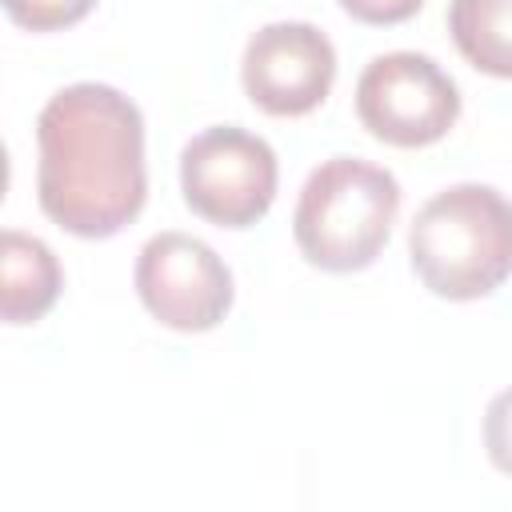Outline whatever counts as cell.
I'll list each match as a JSON object with an SVG mask.
<instances>
[{
	"label": "cell",
	"mask_w": 512,
	"mask_h": 512,
	"mask_svg": "<svg viewBox=\"0 0 512 512\" xmlns=\"http://www.w3.org/2000/svg\"><path fill=\"white\" fill-rule=\"evenodd\" d=\"M36 196L48 220L84 240L116 236L148 196L144 116L112 84H68L36 116Z\"/></svg>",
	"instance_id": "1"
},
{
	"label": "cell",
	"mask_w": 512,
	"mask_h": 512,
	"mask_svg": "<svg viewBox=\"0 0 512 512\" xmlns=\"http://www.w3.org/2000/svg\"><path fill=\"white\" fill-rule=\"evenodd\" d=\"M408 256L428 292L480 300L512 276V200L492 184L436 192L408 228Z\"/></svg>",
	"instance_id": "2"
},
{
	"label": "cell",
	"mask_w": 512,
	"mask_h": 512,
	"mask_svg": "<svg viewBox=\"0 0 512 512\" xmlns=\"http://www.w3.org/2000/svg\"><path fill=\"white\" fill-rule=\"evenodd\" d=\"M396 212L400 184L388 168L332 156L308 172L292 212V236L308 264L324 272H360L388 244Z\"/></svg>",
	"instance_id": "3"
},
{
	"label": "cell",
	"mask_w": 512,
	"mask_h": 512,
	"mask_svg": "<svg viewBox=\"0 0 512 512\" xmlns=\"http://www.w3.org/2000/svg\"><path fill=\"white\" fill-rule=\"evenodd\" d=\"M180 188L196 216L220 228H248L272 208L276 152L236 124L204 128L180 152Z\"/></svg>",
	"instance_id": "4"
},
{
	"label": "cell",
	"mask_w": 512,
	"mask_h": 512,
	"mask_svg": "<svg viewBox=\"0 0 512 512\" xmlns=\"http://www.w3.org/2000/svg\"><path fill=\"white\" fill-rule=\"evenodd\" d=\"M356 116L384 144L424 148L456 124L460 88L424 52H384L356 80Z\"/></svg>",
	"instance_id": "5"
},
{
	"label": "cell",
	"mask_w": 512,
	"mask_h": 512,
	"mask_svg": "<svg viewBox=\"0 0 512 512\" xmlns=\"http://www.w3.org/2000/svg\"><path fill=\"white\" fill-rule=\"evenodd\" d=\"M144 308L176 332H208L232 308L228 264L188 232H156L136 256Z\"/></svg>",
	"instance_id": "6"
},
{
	"label": "cell",
	"mask_w": 512,
	"mask_h": 512,
	"mask_svg": "<svg viewBox=\"0 0 512 512\" xmlns=\"http://www.w3.org/2000/svg\"><path fill=\"white\" fill-rule=\"evenodd\" d=\"M240 80L252 104L268 116H304L336 80V48L316 24L276 20L252 32L240 60Z\"/></svg>",
	"instance_id": "7"
},
{
	"label": "cell",
	"mask_w": 512,
	"mask_h": 512,
	"mask_svg": "<svg viewBox=\"0 0 512 512\" xmlns=\"http://www.w3.org/2000/svg\"><path fill=\"white\" fill-rule=\"evenodd\" d=\"M64 272L56 252L20 228L0 232V312L4 324H32L40 320L60 296Z\"/></svg>",
	"instance_id": "8"
},
{
	"label": "cell",
	"mask_w": 512,
	"mask_h": 512,
	"mask_svg": "<svg viewBox=\"0 0 512 512\" xmlns=\"http://www.w3.org/2000/svg\"><path fill=\"white\" fill-rule=\"evenodd\" d=\"M448 32L472 68L512 80V0H452Z\"/></svg>",
	"instance_id": "9"
},
{
	"label": "cell",
	"mask_w": 512,
	"mask_h": 512,
	"mask_svg": "<svg viewBox=\"0 0 512 512\" xmlns=\"http://www.w3.org/2000/svg\"><path fill=\"white\" fill-rule=\"evenodd\" d=\"M96 0H4V12L28 32H56L84 20Z\"/></svg>",
	"instance_id": "10"
},
{
	"label": "cell",
	"mask_w": 512,
	"mask_h": 512,
	"mask_svg": "<svg viewBox=\"0 0 512 512\" xmlns=\"http://www.w3.org/2000/svg\"><path fill=\"white\" fill-rule=\"evenodd\" d=\"M484 448H488V460L504 476H512V388L496 392L484 412Z\"/></svg>",
	"instance_id": "11"
},
{
	"label": "cell",
	"mask_w": 512,
	"mask_h": 512,
	"mask_svg": "<svg viewBox=\"0 0 512 512\" xmlns=\"http://www.w3.org/2000/svg\"><path fill=\"white\" fill-rule=\"evenodd\" d=\"M424 0H340V8L364 24H400L420 12Z\"/></svg>",
	"instance_id": "12"
}]
</instances>
